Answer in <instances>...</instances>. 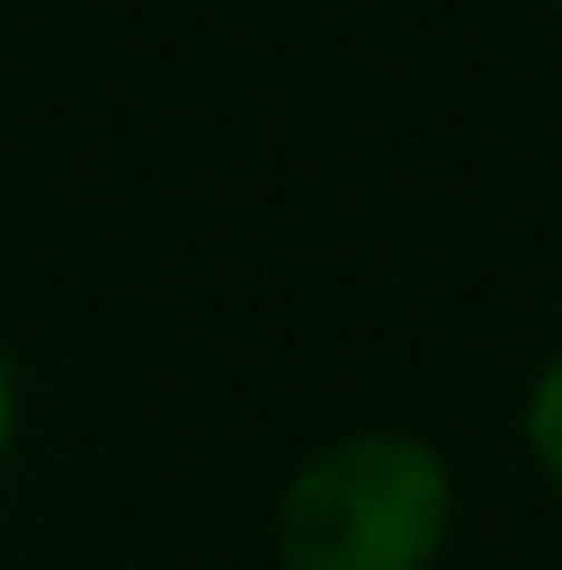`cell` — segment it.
<instances>
[{"label":"cell","instance_id":"obj_1","mask_svg":"<svg viewBox=\"0 0 562 570\" xmlns=\"http://www.w3.org/2000/svg\"><path fill=\"white\" fill-rule=\"evenodd\" d=\"M463 485L440 440L408 424H355L308 448L270 501L278 570H440Z\"/></svg>","mask_w":562,"mask_h":570},{"label":"cell","instance_id":"obj_2","mask_svg":"<svg viewBox=\"0 0 562 570\" xmlns=\"http://www.w3.org/2000/svg\"><path fill=\"white\" fill-rule=\"evenodd\" d=\"M516 440H524L532 471L562 493V347L540 363V371H532L524 401H516Z\"/></svg>","mask_w":562,"mask_h":570},{"label":"cell","instance_id":"obj_3","mask_svg":"<svg viewBox=\"0 0 562 570\" xmlns=\"http://www.w3.org/2000/svg\"><path fill=\"white\" fill-rule=\"evenodd\" d=\"M16 440H23V363H16V347L0 340V471H8Z\"/></svg>","mask_w":562,"mask_h":570}]
</instances>
